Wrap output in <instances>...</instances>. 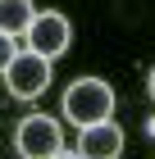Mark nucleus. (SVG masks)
<instances>
[{
    "instance_id": "1",
    "label": "nucleus",
    "mask_w": 155,
    "mask_h": 159,
    "mask_svg": "<svg viewBox=\"0 0 155 159\" xmlns=\"http://www.w3.org/2000/svg\"><path fill=\"white\" fill-rule=\"evenodd\" d=\"M114 114V91L100 77H78V82L64 91V118L73 127H91V123H105Z\"/></svg>"
},
{
    "instance_id": "2",
    "label": "nucleus",
    "mask_w": 155,
    "mask_h": 159,
    "mask_svg": "<svg viewBox=\"0 0 155 159\" xmlns=\"http://www.w3.org/2000/svg\"><path fill=\"white\" fill-rule=\"evenodd\" d=\"M14 146H18L23 159H50L64 150V132L50 114H27L18 123V132H14Z\"/></svg>"
},
{
    "instance_id": "3",
    "label": "nucleus",
    "mask_w": 155,
    "mask_h": 159,
    "mask_svg": "<svg viewBox=\"0 0 155 159\" xmlns=\"http://www.w3.org/2000/svg\"><path fill=\"white\" fill-rule=\"evenodd\" d=\"M23 37H27V50H32V55L60 59L64 50H69V41H73V27H69V18H64L60 9H41Z\"/></svg>"
},
{
    "instance_id": "4",
    "label": "nucleus",
    "mask_w": 155,
    "mask_h": 159,
    "mask_svg": "<svg viewBox=\"0 0 155 159\" xmlns=\"http://www.w3.org/2000/svg\"><path fill=\"white\" fill-rule=\"evenodd\" d=\"M5 82H9L14 100H36L50 86V59H41V55H32V50H18L14 64L5 68Z\"/></svg>"
},
{
    "instance_id": "5",
    "label": "nucleus",
    "mask_w": 155,
    "mask_h": 159,
    "mask_svg": "<svg viewBox=\"0 0 155 159\" xmlns=\"http://www.w3.org/2000/svg\"><path fill=\"white\" fill-rule=\"evenodd\" d=\"M78 155L82 159H119V150H123V127L114 118H105V123H91V127H78Z\"/></svg>"
},
{
    "instance_id": "6",
    "label": "nucleus",
    "mask_w": 155,
    "mask_h": 159,
    "mask_svg": "<svg viewBox=\"0 0 155 159\" xmlns=\"http://www.w3.org/2000/svg\"><path fill=\"white\" fill-rule=\"evenodd\" d=\"M32 18H36L32 0H0V32L5 37H23L32 27Z\"/></svg>"
},
{
    "instance_id": "7",
    "label": "nucleus",
    "mask_w": 155,
    "mask_h": 159,
    "mask_svg": "<svg viewBox=\"0 0 155 159\" xmlns=\"http://www.w3.org/2000/svg\"><path fill=\"white\" fill-rule=\"evenodd\" d=\"M14 55H18V46H14V37H5V32H0V77H5V68L14 64Z\"/></svg>"
},
{
    "instance_id": "8",
    "label": "nucleus",
    "mask_w": 155,
    "mask_h": 159,
    "mask_svg": "<svg viewBox=\"0 0 155 159\" xmlns=\"http://www.w3.org/2000/svg\"><path fill=\"white\" fill-rule=\"evenodd\" d=\"M50 159H82V155H78V150H73V155H64V150H60V155H50Z\"/></svg>"
},
{
    "instance_id": "9",
    "label": "nucleus",
    "mask_w": 155,
    "mask_h": 159,
    "mask_svg": "<svg viewBox=\"0 0 155 159\" xmlns=\"http://www.w3.org/2000/svg\"><path fill=\"white\" fill-rule=\"evenodd\" d=\"M146 91H151V100H155V68H151V82H146Z\"/></svg>"
}]
</instances>
